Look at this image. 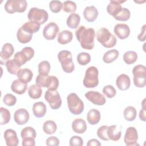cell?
Here are the masks:
<instances>
[{
  "label": "cell",
  "instance_id": "cell-45",
  "mask_svg": "<svg viewBox=\"0 0 146 146\" xmlns=\"http://www.w3.org/2000/svg\"><path fill=\"white\" fill-rule=\"evenodd\" d=\"M103 93L108 98H113L116 94V89L111 85H107L103 88Z\"/></svg>",
  "mask_w": 146,
  "mask_h": 146
},
{
  "label": "cell",
  "instance_id": "cell-15",
  "mask_svg": "<svg viewBox=\"0 0 146 146\" xmlns=\"http://www.w3.org/2000/svg\"><path fill=\"white\" fill-rule=\"evenodd\" d=\"M30 115L29 112L25 108L17 110L14 115V119L15 123L18 125H23L29 120Z\"/></svg>",
  "mask_w": 146,
  "mask_h": 146
},
{
  "label": "cell",
  "instance_id": "cell-49",
  "mask_svg": "<svg viewBox=\"0 0 146 146\" xmlns=\"http://www.w3.org/2000/svg\"><path fill=\"white\" fill-rule=\"evenodd\" d=\"M59 144V140L55 136H50L46 140V145L48 146H57Z\"/></svg>",
  "mask_w": 146,
  "mask_h": 146
},
{
  "label": "cell",
  "instance_id": "cell-11",
  "mask_svg": "<svg viewBox=\"0 0 146 146\" xmlns=\"http://www.w3.org/2000/svg\"><path fill=\"white\" fill-rule=\"evenodd\" d=\"M44 99L53 110L59 108L62 105L61 98L56 90H47L44 94Z\"/></svg>",
  "mask_w": 146,
  "mask_h": 146
},
{
  "label": "cell",
  "instance_id": "cell-46",
  "mask_svg": "<svg viewBox=\"0 0 146 146\" xmlns=\"http://www.w3.org/2000/svg\"><path fill=\"white\" fill-rule=\"evenodd\" d=\"M107 125H102L100 127L97 131V135L102 140L104 141H108L110 139L107 136Z\"/></svg>",
  "mask_w": 146,
  "mask_h": 146
},
{
  "label": "cell",
  "instance_id": "cell-30",
  "mask_svg": "<svg viewBox=\"0 0 146 146\" xmlns=\"http://www.w3.org/2000/svg\"><path fill=\"white\" fill-rule=\"evenodd\" d=\"M80 22V17L79 14L73 13L67 18V25L70 29H76L78 27Z\"/></svg>",
  "mask_w": 146,
  "mask_h": 146
},
{
  "label": "cell",
  "instance_id": "cell-7",
  "mask_svg": "<svg viewBox=\"0 0 146 146\" xmlns=\"http://www.w3.org/2000/svg\"><path fill=\"white\" fill-rule=\"evenodd\" d=\"M36 84L41 87H46L50 90H56L59 86V80L55 76H42L38 75L35 79Z\"/></svg>",
  "mask_w": 146,
  "mask_h": 146
},
{
  "label": "cell",
  "instance_id": "cell-43",
  "mask_svg": "<svg viewBox=\"0 0 146 146\" xmlns=\"http://www.w3.org/2000/svg\"><path fill=\"white\" fill-rule=\"evenodd\" d=\"M63 10L66 13H74L76 10V3L71 1H66L63 3Z\"/></svg>",
  "mask_w": 146,
  "mask_h": 146
},
{
  "label": "cell",
  "instance_id": "cell-50",
  "mask_svg": "<svg viewBox=\"0 0 146 146\" xmlns=\"http://www.w3.org/2000/svg\"><path fill=\"white\" fill-rule=\"evenodd\" d=\"M22 144L23 146H34L35 145V139H22Z\"/></svg>",
  "mask_w": 146,
  "mask_h": 146
},
{
  "label": "cell",
  "instance_id": "cell-34",
  "mask_svg": "<svg viewBox=\"0 0 146 146\" xmlns=\"http://www.w3.org/2000/svg\"><path fill=\"white\" fill-rule=\"evenodd\" d=\"M57 129V125L55 121L52 120H47L45 121L43 125V131L48 135L53 134Z\"/></svg>",
  "mask_w": 146,
  "mask_h": 146
},
{
  "label": "cell",
  "instance_id": "cell-8",
  "mask_svg": "<svg viewBox=\"0 0 146 146\" xmlns=\"http://www.w3.org/2000/svg\"><path fill=\"white\" fill-rule=\"evenodd\" d=\"M34 55V49L31 47H25L21 51L15 54L13 60L15 63L21 67L27 62L33 58Z\"/></svg>",
  "mask_w": 146,
  "mask_h": 146
},
{
  "label": "cell",
  "instance_id": "cell-29",
  "mask_svg": "<svg viewBox=\"0 0 146 146\" xmlns=\"http://www.w3.org/2000/svg\"><path fill=\"white\" fill-rule=\"evenodd\" d=\"M101 118V115L99 111L96 109L90 110L87 116V119L88 122L91 125L97 124Z\"/></svg>",
  "mask_w": 146,
  "mask_h": 146
},
{
  "label": "cell",
  "instance_id": "cell-22",
  "mask_svg": "<svg viewBox=\"0 0 146 146\" xmlns=\"http://www.w3.org/2000/svg\"><path fill=\"white\" fill-rule=\"evenodd\" d=\"M14 51V48L11 43H6L4 44L0 52L1 62L2 60H7L9 59L13 55Z\"/></svg>",
  "mask_w": 146,
  "mask_h": 146
},
{
  "label": "cell",
  "instance_id": "cell-4",
  "mask_svg": "<svg viewBox=\"0 0 146 146\" xmlns=\"http://www.w3.org/2000/svg\"><path fill=\"white\" fill-rule=\"evenodd\" d=\"M58 58L61 64L62 70L65 72L71 73L74 70L75 66L70 51L67 50L60 51L58 54Z\"/></svg>",
  "mask_w": 146,
  "mask_h": 146
},
{
  "label": "cell",
  "instance_id": "cell-41",
  "mask_svg": "<svg viewBox=\"0 0 146 146\" xmlns=\"http://www.w3.org/2000/svg\"><path fill=\"white\" fill-rule=\"evenodd\" d=\"M131 16V13L129 10L125 7H123L121 11L116 16L113 17L116 20L120 21H128Z\"/></svg>",
  "mask_w": 146,
  "mask_h": 146
},
{
  "label": "cell",
  "instance_id": "cell-47",
  "mask_svg": "<svg viewBox=\"0 0 146 146\" xmlns=\"http://www.w3.org/2000/svg\"><path fill=\"white\" fill-rule=\"evenodd\" d=\"M3 103L7 106H13L17 102V98L11 94H6L3 98Z\"/></svg>",
  "mask_w": 146,
  "mask_h": 146
},
{
  "label": "cell",
  "instance_id": "cell-38",
  "mask_svg": "<svg viewBox=\"0 0 146 146\" xmlns=\"http://www.w3.org/2000/svg\"><path fill=\"white\" fill-rule=\"evenodd\" d=\"M5 66L7 71L12 75H17L20 70V67L15 63L13 59L8 60L5 63Z\"/></svg>",
  "mask_w": 146,
  "mask_h": 146
},
{
  "label": "cell",
  "instance_id": "cell-32",
  "mask_svg": "<svg viewBox=\"0 0 146 146\" xmlns=\"http://www.w3.org/2000/svg\"><path fill=\"white\" fill-rule=\"evenodd\" d=\"M119 52L116 49H112L107 51L103 55V60L106 63H111L115 61L119 56Z\"/></svg>",
  "mask_w": 146,
  "mask_h": 146
},
{
  "label": "cell",
  "instance_id": "cell-39",
  "mask_svg": "<svg viewBox=\"0 0 146 146\" xmlns=\"http://www.w3.org/2000/svg\"><path fill=\"white\" fill-rule=\"evenodd\" d=\"M0 115H1V125H4L8 123L10 120L11 114L10 111L4 107L0 108Z\"/></svg>",
  "mask_w": 146,
  "mask_h": 146
},
{
  "label": "cell",
  "instance_id": "cell-33",
  "mask_svg": "<svg viewBox=\"0 0 146 146\" xmlns=\"http://www.w3.org/2000/svg\"><path fill=\"white\" fill-rule=\"evenodd\" d=\"M136 110L132 106H128L126 107L124 111V119L128 121H133L136 119Z\"/></svg>",
  "mask_w": 146,
  "mask_h": 146
},
{
  "label": "cell",
  "instance_id": "cell-2",
  "mask_svg": "<svg viewBox=\"0 0 146 146\" xmlns=\"http://www.w3.org/2000/svg\"><path fill=\"white\" fill-rule=\"evenodd\" d=\"M98 41L106 48H112L116 44L117 39L106 28L99 29L96 34Z\"/></svg>",
  "mask_w": 146,
  "mask_h": 146
},
{
  "label": "cell",
  "instance_id": "cell-42",
  "mask_svg": "<svg viewBox=\"0 0 146 146\" xmlns=\"http://www.w3.org/2000/svg\"><path fill=\"white\" fill-rule=\"evenodd\" d=\"M22 26L29 31H30L33 33H35L39 31L40 27V25L35 22L33 21H29L26 22L25 24L22 25Z\"/></svg>",
  "mask_w": 146,
  "mask_h": 146
},
{
  "label": "cell",
  "instance_id": "cell-35",
  "mask_svg": "<svg viewBox=\"0 0 146 146\" xmlns=\"http://www.w3.org/2000/svg\"><path fill=\"white\" fill-rule=\"evenodd\" d=\"M21 136L22 139L30 138L35 139L36 136V133L35 130L33 127H26L22 129Z\"/></svg>",
  "mask_w": 146,
  "mask_h": 146
},
{
  "label": "cell",
  "instance_id": "cell-31",
  "mask_svg": "<svg viewBox=\"0 0 146 146\" xmlns=\"http://www.w3.org/2000/svg\"><path fill=\"white\" fill-rule=\"evenodd\" d=\"M28 94L29 96L33 99H39L42 94V90L41 87L37 84L30 86L28 89Z\"/></svg>",
  "mask_w": 146,
  "mask_h": 146
},
{
  "label": "cell",
  "instance_id": "cell-51",
  "mask_svg": "<svg viewBox=\"0 0 146 146\" xmlns=\"http://www.w3.org/2000/svg\"><path fill=\"white\" fill-rule=\"evenodd\" d=\"M145 30H146V25H144L141 29V33L137 36V39L141 41L144 42L145 40Z\"/></svg>",
  "mask_w": 146,
  "mask_h": 146
},
{
  "label": "cell",
  "instance_id": "cell-25",
  "mask_svg": "<svg viewBox=\"0 0 146 146\" xmlns=\"http://www.w3.org/2000/svg\"><path fill=\"white\" fill-rule=\"evenodd\" d=\"M46 106L42 102H36L33 104V112L34 115L38 117H43L46 113Z\"/></svg>",
  "mask_w": 146,
  "mask_h": 146
},
{
  "label": "cell",
  "instance_id": "cell-52",
  "mask_svg": "<svg viewBox=\"0 0 146 146\" xmlns=\"http://www.w3.org/2000/svg\"><path fill=\"white\" fill-rule=\"evenodd\" d=\"M87 145V146H100L101 143L98 140L95 139H92L88 141Z\"/></svg>",
  "mask_w": 146,
  "mask_h": 146
},
{
  "label": "cell",
  "instance_id": "cell-19",
  "mask_svg": "<svg viewBox=\"0 0 146 146\" xmlns=\"http://www.w3.org/2000/svg\"><path fill=\"white\" fill-rule=\"evenodd\" d=\"M33 34L31 31L24 28L22 26L18 29L17 33L18 40L22 43H27L29 42L33 37Z\"/></svg>",
  "mask_w": 146,
  "mask_h": 146
},
{
  "label": "cell",
  "instance_id": "cell-27",
  "mask_svg": "<svg viewBox=\"0 0 146 146\" xmlns=\"http://www.w3.org/2000/svg\"><path fill=\"white\" fill-rule=\"evenodd\" d=\"M11 89L17 94H23L27 90V83H23L19 79H16L13 82L11 86Z\"/></svg>",
  "mask_w": 146,
  "mask_h": 146
},
{
  "label": "cell",
  "instance_id": "cell-21",
  "mask_svg": "<svg viewBox=\"0 0 146 146\" xmlns=\"http://www.w3.org/2000/svg\"><path fill=\"white\" fill-rule=\"evenodd\" d=\"M83 15L87 22H92L97 18L98 11L94 6H87L83 11Z\"/></svg>",
  "mask_w": 146,
  "mask_h": 146
},
{
  "label": "cell",
  "instance_id": "cell-1",
  "mask_svg": "<svg viewBox=\"0 0 146 146\" xmlns=\"http://www.w3.org/2000/svg\"><path fill=\"white\" fill-rule=\"evenodd\" d=\"M75 35L83 48L90 50L94 47L95 31L94 29H86L85 26H80L76 30Z\"/></svg>",
  "mask_w": 146,
  "mask_h": 146
},
{
  "label": "cell",
  "instance_id": "cell-16",
  "mask_svg": "<svg viewBox=\"0 0 146 146\" xmlns=\"http://www.w3.org/2000/svg\"><path fill=\"white\" fill-rule=\"evenodd\" d=\"M125 2V1L121 0H111L110 3L107 7V11L108 14L113 17L116 16L121 11L123 7L121 3Z\"/></svg>",
  "mask_w": 146,
  "mask_h": 146
},
{
  "label": "cell",
  "instance_id": "cell-23",
  "mask_svg": "<svg viewBox=\"0 0 146 146\" xmlns=\"http://www.w3.org/2000/svg\"><path fill=\"white\" fill-rule=\"evenodd\" d=\"M73 131L77 133H83L87 129V124L84 120L78 118L75 119L72 123Z\"/></svg>",
  "mask_w": 146,
  "mask_h": 146
},
{
  "label": "cell",
  "instance_id": "cell-28",
  "mask_svg": "<svg viewBox=\"0 0 146 146\" xmlns=\"http://www.w3.org/2000/svg\"><path fill=\"white\" fill-rule=\"evenodd\" d=\"M73 38L71 31L69 30H63L58 35V42L61 44H66L70 43Z\"/></svg>",
  "mask_w": 146,
  "mask_h": 146
},
{
  "label": "cell",
  "instance_id": "cell-26",
  "mask_svg": "<svg viewBox=\"0 0 146 146\" xmlns=\"http://www.w3.org/2000/svg\"><path fill=\"white\" fill-rule=\"evenodd\" d=\"M107 136L110 140L116 141L119 140L121 136V132L116 125H112L108 127Z\"/></svg>",
  "mask_w": 146,
  "mask_h": 146
},
{
  "label": "cell",
  "instance_id": "cell-10",
  "mask_svg": "<svg viewBox=\"0 0 146 146\" xmlns=\"http://www.w3.org/2000/svg\"><path fill=\"white\" fill-rule=\"evenodd\" d=\"M27 17L30 21L38 22L40 25H42L48 20V13L43 9L32 7L29 11Z\"/></svg>",
  "mask_w": 146,
  "mask_h": 146
},
{
  "label": "cell",
  "instance_id": "cell-13",
  "mask_svg": "<svg viewBox=\"0 0 146 146\" xmlns=\"http://www.w3.org/2000/svg\"><path fill=\"white\" fill-rule=\"evenodd\" d=\"M59 31L58 25L54 22H50L46 25L43 30V35L47 40H53L56 36Z\"/></svg>",
  "mask_w": 146,
  "mask_h": 146
},
{
  "label": "cell",
  "instance_id": "cell-3",
  "mask_svg": "<svg viewBox=\"0 0 146 146\" xmlns=\"http://www.w3.org/2000/svg\"><path fill=\"white\" fill-rule=\"evenodd\" d=\"M67 102L68 109L72 114L78 115L83 111V102L75 93L70 94L67 97Z\"/></svg>",
  "mask_w": 146,
  "mask_h": 146
},
{
  "label": "cell",
  "instance_id": "cell-24",
  "mask_svg": "<svg viewBox=\"0 0 146 146\" xmlns=\"http://www.w3.org/2000/svg\"><path fill=\"white\" fill-rule=\"evenodd\" d=\"M17 75L18 79L23 83H28L31 80L33 77V73L30 69L25 68L23 69H20Z\"/></svg>",
  "mask_w": 146,
  "mask_h": 146
},
{
  "label": "cell",
  "instance_id": "cell-9",
  "mask_svg": "<svg viewBox=\"0 0 146 146\" xmlns=\"http://www.w3.org/2000/svg\"><path fill=\"white\" fill-rule=\"evenodd\" d=\"M27 3L25 0H7L5 5L6 11L9 14L15 12L23 13L26 11Z\"/></svg>",
  "mask_w": 146,
  "mask_h": 146
},
{
  "label": "cell",
  "instance_id": "cell-18",
  "mask_svg": "<svg viewBox=\"0 0 146 146\" xmlns=\"http://www.w3.org/2000/svg\"><path fill=\"white\" fill-rule=\"evenodd\" d=\"M4 139L7 146H17L19 143V139L16 132L12 129H7L4 132Z\"/></svg>",
  "mask_w": 146,
  "mask_h": 146
},
{
  "label": "cell",
  "instance_id": "cell-12",
  "mask_svg": "<svg viewBox=\"0 0 146 146\" xmlns=\"http://www.w3.org/2000/svg\"><path fill=\"white\" fill-rule=\"evenodd\" d=\"M138 140V133L136 129L134 127H128L125 132L124 141L127 146L139 145L137 143Z\"/></svg>",
  "mask_w": 146,
  "mask_h": 146
},
{
  "label": "cell",
  "instance_id": "cell-37",
  "mask_svg": "<svg viewBox=\"0 0 146 146\" xmlns=\"http://www.w3.org/2000/svg\"><path fill=\"white\" fill-rule=\"evenodd\" d=\"M51 68L50 63L47 60H43L38 64V72L39 75L42 76H47L48 75Z\"/></svg>",
  "mask_w": 146,
  "mask_h": 146
},
{
  "label": "cell",
  "instance_id": "cell-36",
  "mask_svg": "<svg viewBox=\"0 0 146 146\" xmlns=\"http://www.w3.org/2000/svg\"><path fill=\"white\" fill-rule=\"evenodd\" d=\"M137 59V54L133 51H128L125 52L123 55V60L127 64L134 63Z\"/></svg>",
  "mask_w": 146,
  "mask_h": 146
},
{
  "label": "cell",
  "instance_id": "cell-48",
  "mask_svg": "<svg viewBox=\"0 0 146 146\" xmlns=\"http://www.w3.org/2000/svg\"><path fill=\"white\" fill-rule=\"evenodd\" d=\"M69 145L70 146H82L83 145V140L78 136H73L70 139Z\"/></svg>",
  "mask_w": 146,
  "mask_h": 146
},
{
  "label": "cell",
  "instance_id": "cell-14",
  "mask_svg": "<svg viewBox=\"0 0 146 146\" xmlns=\"http://www.w3.org/2000/svg\"><path fill=\"white\" fill-rule=\"evenodd\" d=\"M85 97L91 103L98 106H103L106 102L105 97L100 92L90 91L85 94Z\"/></svg>",
  "mask_w": 146,
  "mask_h": 146
},
{
  "label": "cell",
  "instance_id": "cell-53",
  "mask_svg": "<svg viewBox=\"0 0 146 146\" xmlns=\"http://www.w3.org/2000/svg\"><path fill=\"white\" fill-rule=\"evenodd\" d=\"M139 117L140 119L143 121H145L146 120V111L145 108H142L139 113Z\"/></svg>",
  "mask_w": 146,
  "mask_h": 146
},
{
  "label": "cell",
  "instance_id": "cell-17",
  "mask_svg": "<svg viewBox=\"0 0 146 146\" xmlns=\"http://www.w3.org/2000/svg\"><path fill=\"white\" fill-rule=\"evenodd\" d=\"M113 31L115 35L120 39L127 38L130 34L129 26L124 23H118L115 25Z\"/></svg>",
  "mask_w": 146,
  "mask_h": 146
},
{
  "label": "cell",
  "instance_id": "cell-6",
  "mask_svg": "<svg viewBox=\"0 0 146 146\" xmlns=\"http://www.w3.org/2000/svg\"><path fill=\"white\" fill-rule=\"evenodd\" d=\"M133 83L138 88H142L146 85V67L144 65L135 66L133 70Z\"/></svg>",
  "mask_w": 146,
  "mask_h": 146
},
{
  "label": "cell",
  "instance_id": "cell-40",
  "mask_svg": "<svg viewBox=\"0 0 146 146\" xmlns=\"http://www.w3.org/2000/svg\"><path fill=\"white\" fill-rule=\"evenodd\" d=\"M77 61L80 65H82V66L87 65L91 61V56L87 52H82L78 55Z\"/></svg>",
  "mask_w": 146,
  "mask_h": 146
},
{
  "label": "cell",
  "instance_id": "cell-20",
  "mask_svg": "<svg viewBox=\"0 0 146 146\" xmlns=\"http://www.w3.org/2000/svg\"><path fill=\"white\" fill-rule=\"evenodd\" d=\"M116 84L120 90H127L129 88L131 85L130 78L126 74H121L117 78L116 80Z\"/></svg>",
  "mask_w": 146,
  "mask_h": 146
},
{
  "label": "cell",
  "instance_id": "cell-5",
  "mask_svg": "<svg viewBox=\"0 0 146 146\" xmlns=\"http://www.w3.org/2000/svg\"><path fill=\"white\" fill-rule=\"evenodd\" d=\"M99 71L95 66L89 67L86 71L83 85L87 88H94L98 85Z\"/></svg>",
  "mask_w": 146,
  "mask_h": 146
},
{
  "label": "cell",
  "instance_id": "cell-44",
  "mask_svg": "<svg viewBox=\"0 0 146 146\" xmlns=\"http://www.w3.org/2000/svg\"><path fill=\"white\" fill-rule=\"evenodd\" d=\"M49 7L52 12L58 13L62 9L63 3L59 1H51L49 3Z\"/></svg>",
  "mask_w": 146,
  "mask_h": 146
}]
</instances>
